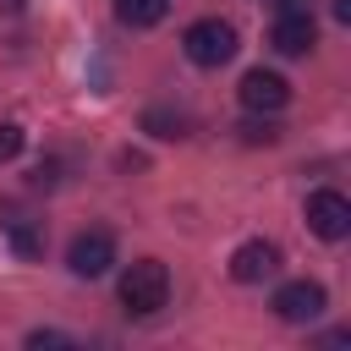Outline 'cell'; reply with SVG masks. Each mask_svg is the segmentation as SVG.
Masks as SVG:
<instances>
[{"mask_svg":"<svg viewBox=\"0 0 351 351\" xmlns=\"http://www.w3.org/2000/svg\"><path fill=\"white\" fill-rule=\"evenodd\" d=\"M22 143H27V137H22V126H16V121H5V126H0V165H5V159H16V154H22Z\"/></svg>","mask_w":351,"mask_h":351,"instance_id":"obj_11","label":"cell"},{"mask_svg":"<svg viewBox=\"0 0 351 351\" xmlns=\"http://www.w3.org/2000/svg\"><path fill=\"white\" fill-rule=\"evenodd\" d=\"M181 49H186L192 66H225L236 55V27L219 22V16H203V22H192L181 33Z\"/></svg>","mask_w":351,"mask_h":351,"instance_id":"obj_2","label":"cell"},{"mask_svg":"<svg viewBox=\"0 0 351 351\" xmlns=\"http://www.w3.org/2000/svg\"><path fill=\"white\" fill-rule=\"evenodd\" d=\"M269 44H274L280 55H307V49L318 44V22H313L307 11H280L274 27H269Z\"/></svg>","mask_w":351,"mask_h":351,"instance_id":"obj_7","label":"cell"},{"mask_svg":"<svg viewBox=\"0 0 351 351\" xmlns=\"http://www.w3.org/2000/svg\"><path fill=\"white\" fill-rule=\"evenodd\" d=\"M324 307H329V296H324L318 280H291V285L274 291V313H280L285 324H313Z\"/></svg>","mask_w":351,"mask_h":351,"instance_id":"obj_5","label":"cell"},{"mask_svg":"<svg viewBox=\"0 0 351 351\" xmlns=\"http://www.w3.org/2000/svg\"><path fill=\"white\" fill-rule=\"evenodd\" d=\"M329 11H335L340 22H351V0H329Z\"/></svg>","mask_w":351,"mask_h":351,"instance_id":"obj_14","label":"cell"},{"mask_svg":"<svg viewBox=\"0 0 351 351\" xmlns=\"http://www.w3.org/2000/svg\"><path fill=\"white\" fill-rule=\"evenodd\" d=\"M143 126H148L154 137H186V132H192V115H170V110H148V115H143Z\"/></svg>","mask_w":351,"mask_h":351,"instance_id":"obj_10","label":"cell"},{"mask_svg":"<svg viewBox=\"0 0 351 351\" xmlns=\"http://www.w3.org/2000/svg\"><path fill=\"white\" fill-rule=\"evenodd\" d=\"M274 137H280L274 121H247V126H241V143H274Z\"/></svg>","mask_w":351,"mask_h":351,"instance_id":"obj_12","label":"cell"},{"mask_svg":"<svg viewBox=\"0 0 351 351\" xmlns=\"http://www.w3.org/2000/svg\"><path fill=\"white\" fill-rule=\"evenodd\" d=\"M170 302V274H165V263L159 258H137L126 274H121V307L132 313V318H148V313H159Z\"/></svg>","mask_w":351,"mask_h":351,"instance_id":"obj_1","label":"cell"},{"mask_svg":"<svg viewBox=\"0 0 351 351\" xmlns=\"http://www.w3.org/2000/svg\"><path fill=\"white\" fill-rule=\"evenodd\" d=\"M280 269V247L274 241H241L236 252H230V280H241V285H258V280H269Z\"/></svg>","mask_w":351,"mask_h":351,"instance_id":"obj_8","label":"cell"},{"mask_svg":"<svg viewBox=\"0 0 351 351\" xmlns=\"http://www.w3.org/2000/svg\"><path fill=\"white\" fill-rule=\"evenodd\" d=\"M11 5H22V0H11Z\"/></svg>","mask_w":351,"mask_h":351,"instance_id":"obj_15","label":"cell"},{"mask_svg":"<svg viewBox=\"0 0 351 351\" xmlns=\"http://www.w3.org/2000/svg\"><path fill=\"white\" fill-rule=\"evenodd\" d=\"M241 104H247V110H258V115H274V110H285V104H291V82H285L280 71L252 66V71L241 77Z\"/></svg>","mask_w":351,"mask_h":351,"instance_id":"obj_6","label":"cell"},{"mask_svg":"<svg viewBox=\"0 0 351 351\" xmlns=\"http://www.w3.org/2000/svg\"><path fill=\"white\" fill-rule=\"evenodd\" d=\"M27 346H66V335H55V329H33Z\"/></svg>","mask_w":351,"mask_h":351,"instance_id":"obj_13","label":"cell"},{"mask_svg":"<svg viewBox=\"0 0 351 351\" xmlns=\"http://www.w3.org/2000/svg\"><path fill=\"white\" fill-rule=\"evenodd\" d=\"M66 263H71L77 280H99V274L115 263V236H110V230H82V236H71Z\"/></svg>","mask_w":351,"mask_h":351,"instance_id":"obj_3","label":"cell"},{"mask_svg":"<svg viewBox=\"0 0 351 351\" xmlns=\"http://www.w3.org/2000/svg\"><path fill=\"white\" fill-rule=\"evenodd\" d=\"M165 11H170V0H115V16L126 27H154V22H165Z\"/></svg>","mask_w":351,"mask_h":351,"instance_id":"obj_9","label":"cell"},{"mask_svg":"<svg viewBox=\"0 0 351 351\" xmlns=\"http://www.w3.org/2000/svg\"><path fill=\"white\" fill-rule=\"evenodd\" d=\"M307 230L324 236V241H340V236L351 230V203H346L335 186H318V192L307 197Z\"/></svg>","mask_w":351,"mask_h":351,"instance_id":"obj_4","label":"cell"}]
</instances>
